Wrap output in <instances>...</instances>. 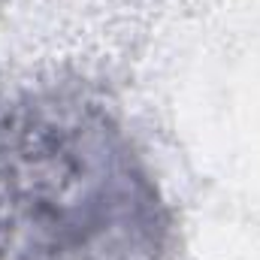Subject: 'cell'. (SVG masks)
Wrapping results in <instances>:
<instances>
[{"label":"cell","instance_id":"cell-1","mask_svg":"<svg viewBox=\"0 0 260 260\" xmlns=\"http://www.w3.org/2000/svg\"><path fill=\"white\" fill-rule=\"evenodd\" d=\"M164 239L157 188L100 103L0 106V260H157Z\"/></svg>","mask_w":260,"mask_h":260}]
</instances>
